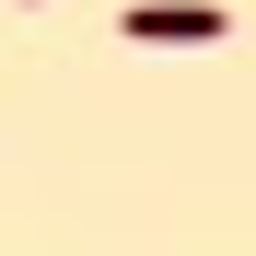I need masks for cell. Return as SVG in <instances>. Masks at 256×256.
Listing matches in <instances>:
<instances>
[{"label": "cell", "mask_w": 256, "mask_h": 256, "mask_svg": "<svg viewBox=\"0 0 256 256\" xmlns=\"http://www.w3.org/2000/svg\"><path fill=\"white\" fill-rule=\"evenodd\" d=\"M116 35H128V47H222L233 12H222V0H128Z\"/></svg>", "instance_id": "1"}]
</instances>
